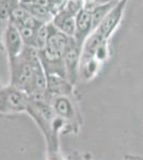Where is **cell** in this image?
Wrapping results in <instances>:
<instances>
[{
    "instance_id": "6da1fadb",
    "label": "cell",
    "mask_w": 143,
    "mask_h": 160,
    "mask_svg": "<svg viewBox=\"0 0 143 160\" xmlns=\"http://www.w3.org/2000/svg\"><path fill=\"white\" fill-rule=\"evenodd\" d=\"M10 62H11V86L25 92L28 95L32 86L34 68L20 55L10 60Z\"/></svg>"
},
{
    "instance_id": "7a4b0ae2",
    "label": "cell",
    "mask_w": 143,
    "mask_h": 160,
    "mask_svg": "<svg viewBox=\"0 0 143 160\" xmlns=\"http://www.w3.org/2000/svg\"><path fill=\"white\" fill-rule=\"evenodd\" d=\"M28 95L25 92L10 86L0 90V112L14 113L27 110Z\"/></svg>"
},
{
    "instance_id": "3957f363",
    "label": "cell",
    "mask_w": 143,
    "mask_h": 160,
    "mask_svg": "<svg viewBox=\"0 0 143 160\" xmlns=\"http://www.w3.org/2000/svg\"><path fill=\"white\" fill-rule=\"evenodd\" d=\"M4 43H6V48L10 60L19 56L20 52L24 49L25 44L23 42L22 37H20L19 30H18L16 26L11 24V22H9L6 29Z\"/></svg>"
},
{
    "instance_id": "277c9868",
    "label": "cell",
    "mask_w": 143,
    "mask_h": 160,
    "mask_svg": "<svg viewBox=\"0 0 143 160\" xmlns=\"http://www.w3.org/2000/svg\"><path fill=\"white\" fill-rule=\"evenodd\" d=\"M80 47L76 43L75 38H73L72 43L66 48L65 52L63 55L64 65L66 69V77L69 80V82H74L77 77V71H78V62L80 58Z\"/></svg>"
},
{
    "instance_id": "5b68a950",
    "label": "cell",
    "mask_w": 143,
    "mask_h": 160,
    "mask_svg": "<svg viewBox=\"0 0 143 160\" xmlns=\"http://www.w3.org/2000/svg\"><path fill=\"white\" fill-rule=\"evenodd\" d=\"M126 1L127 0H121L120 2H118V3L113 7V9L109 12V14L106 16V18L103 20V22L100 25V27L96 29V31H97L105 40L112 33L114 28L118 25L119 20L121 18L123 9H124V7H125Z\"/></svg>"
},
{
    "instance_id": "8992f818",
    "label": "cell",
    "mask_w": 143,
    "mask_h": 160,
    "mask_svg": "<svg viewBox=\"0 0 143 160\" xmlns=\"http://www.w3.org/2000/svg\"><path fill=\"white\" fill-rule=\"evenodd\" d=\"M76 22V32H75V41L81 47L84 42L89 37L90 32L93 30L91 13L84 9H81L75 16Z\"/></svg>"
},
{
    "instance_id": "52a82bcc",
    "label": "cell",
    "mask_w": 143,
    "mask_h": 160,
    "mask_svg": "<svg viewBox=\"0 0 143 160\" xmlns=\"http://www.w3.org/2000/svg\"><path fill=\"white\" fill-rule=\"evenodd\" d=\"M53 24L56 26L57 29L63 32L69 38L75 37L76 32V22H75V16L71 13L66 12L65 10H62L61 12L54 15Z\"/></svg>"
},
{
    "instance_id": "ba28073f",
    "label": "cell",
    "mask_w": 143,
    "mask_h": 160,
    "mask_svg": "<svg viewBox=\"0 0 143 160\" xmlns=\"http://www.w3.org/2000/svg\"><path fill=\"white\" fill-rule=\"evenodd\" d=\"M51 107H53L54 113L61 118H71L74 115V109H73L71 102L63 95H58L54 97Z\"/></svg>"
},
{
    "instance_id": "9c48e42d",
    "label": "cell",
    "mask_w": 143,
    "mask_h": 160,
    "mask_svg": "<svg viewBox=\"0 0 143 160\" xmlns=\"http://www.w3.org/2000/svg\"><path fill=\"white\" fill-rule=\"evenodd\" d=\"M116 4V2L111 1L107 3L98 4L94 10H92L91 13V18H92V28L93 30L97 29L100 25L103 22V20L106 18V16L109 14V12L113 9V7Z\"/></svg>"
},
{
    "instance_id": "30bf717a",
    "label": "cell",
    "mask_w": 143,
    "mask_h": 160,
    "mask_svg": "<svg viewBox=\"0 0 143 160\" xmlns=\"http://www.w3.org/2000/svg\"><path fill=\"white\" fill-rule=\"evenodd\" d=\"M66 78L60 76H47V93L54 94H65L69 91V83L65 81Z\"/></svg>"
},
{
    "instance_id": "8fae6325",
    "label": "cell",
    "mask_w": 143,
    "mask_h": 160,
    "mask_svg": "<svg viewBox=\"0 0 143 160\" xmlns=\"http://www.w3.org/2000/svg\"><path fill=\"white\" fill-rule=\"evenodd\" d=\"M105 43V38H104L97 31H95L91 37L85 41L84 45V55L88 56H93L96 55V51L98 50V48L101 45H104Z\"/></svg>"
},
{
    "instance_id": "7c38bea8",
    "label": "cell",
    "mask_w": 143,
    "mask_h": 160,
    "mask_svg": "<svg viewBox=\"0 0 143 160\" xmlns=\"http://www.w3.org/2000/svg\"><path fill=\"white\" fill-rule=\"evenodd\" d=\"M24 8L32 16H34L35 18H38L40 22H44V24H49V20L53 17V13L50 12V10L48 8H44L40 6H27Z\"/></svg>"
},
{
    "instance_id": "4fadbf2b",
    "label": "cell",
    "mask_w": 143,
    "mask_h": 160,
    "mask_svg": "<svg viewBox=\"0 0 143 160\" xmlns=\"http://www.w3.org/2000/svg\"><path fill=\"white\" fill-rule=\"evenodd\" d=\"M20 4V0H0V19H9L14 9Z\"/></svg>"
},
{
    "instance_id": "5bb4252c",
    "label": "cell",
    "mask_w": 143,
    "mask_h": 160,
    "mask_svg": "<svg viewBox=\"0 0 143 160\" xmlns=\"http://www.w3.org/2000/svg\"><path fill=\"white\" fill-rule=\"evenodd\" d=\"M19 30L20 37L23 38V42L26 46H32L35 47V40H36V32L38 30L30 29L26 27H17Z\"/></svg>"
},
{
    "instance_id": "9a60e30c",
    "label": "cell",
    "mask_w": 143,
    "mask_h": 160,
    "mask_svg": "<svg viewBox=\"0 0 143 160\" xmlns=\"http://www.w3.org/2000/svg\"><path fill=\"white\" fill-rule=\"evenodd\" d=\"M48 38V26L47 24H44L42 27L36 32V40H35V48L38 50H42L46 47Z\"/></svg>"
},
{
    "instance_id": "2e32d148",
    "label": "cell",
    "mask_w": 143,
    "mask_h": 160,
    "mask_svg": "<svg viewBox=\"0 0 143 160\" xmlns=\"http://www.w3.org/2000/svg\"><path fill=\"white\" fill-rule=\"evenodd\" d=\"M28 15V11L25 9L24 7H22L19 4L16 9H14V11L11 13V15H10V22L13 25H15L17 27V26H19L22 24V22L24 20V18Z\"/></svg>"
},
{
    "instance_id": "e0dca14e",
    "label": "cell",
    "mask_w": 143,
    "mask_h": 160,
    "mask_svg": "<svg viewBox=\"0 0 143 160\" xmlns=\"http://www.w3.org/2000/svg\"><path fill=\"white\" fill-rule=\"evenodd\" d=\"M43 25H44V22H40L38 18H35L34 16H32V15L28 12V15L24 18L22 24L19 26H17V27H26V28H30V29L38 30L40 27H42Z\"/></svg>"
},
{
    "instance_id": "ac0fdd59",
    "label": "cell",
    "mask_w": 143,
    "mask_h": 160,
    "mask_svg": "<svg viewBox=\"0 0 143 160\" xmlns=\"http://www.w3.org/2000/svg\"><path fill=\"white\" fill-rule=\"evenodd\" d=\"M48 160H63V159H62L60 156H58L57 154L50 153V154H49V158H48Z\"/></svg>"
},
{
    "instance_id": "d6986e66",
    "label": "cell",
    "mask_w": 143,
    "mask_h": 160,
    "mask_svg": "<svg viewBox=\"0 0 143 160\" xmlns=\"http://www.w3.org/2000/svg\"><path fill=\"white\" fill-rule=\"evenodd\" d=\"M95 1H97V0H95Z\"/></svg>"
}]
</instances>
